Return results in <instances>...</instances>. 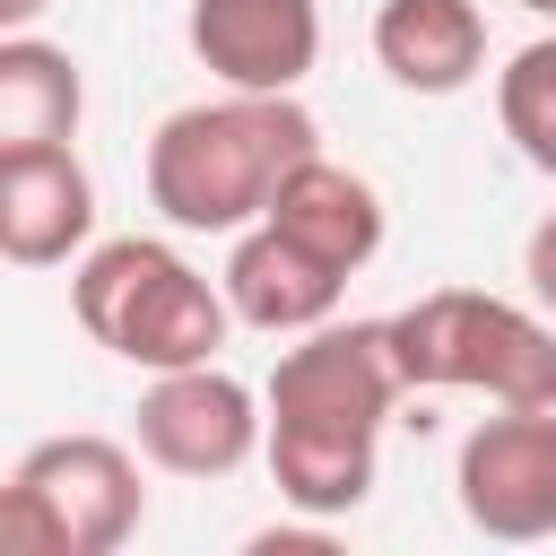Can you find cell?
Returning <instances> with one entry per match:
<instances>
[{
  "instance_id": "13",
  "label": "cell",
  "mask_w": 556,
  "mask_h": 556,
  "mask_svg": "<svg viewBox=\"0 0 556 556\" xmlns=\"http://www.w3.org/2000/svg\"><path fill=\"white\" fill-rule=\"evenodd\" d=\"M87 113L78 61L43 35H0V156L17 148H70Z\"/></svg>"
},
{
  "instance_id": "5",
  "label": "cell",
  "mask_w": 556,
  "mask_h": 556,
  "mask_svg": "<svg viewBox=\"0 0 556 556\" xmlns=\"http://www.w3.org/2000/svg\"><path fill=\"white\" fill-rule=\"evenodd\" d=\"M139 521L148 486L113 434H43L0 486V547L17 556H113Z\"/></svg>"
},
{
  "instance_id": "2",
  "label": "cell",
  "mask_w": 556,
  "mask_h": 556,
  "mask_svg": "<svg viewBox=\"0 0 556 556\" xmlns=\"http://www.w3.org/2000/svg\"><path fill=\"white\" fill-rule=\"evenodd\" d=\"M321 148L313 113L295 96L226 87L217 104H182L148 139V200L182 235H243L269 217L278 182Z\"/></svg>"
},
{
  "instance_id": "17",
  "label": "cell",
  "mask_w": 556,
  "mask_h": 556,
  "mask_svg": "<svg viewBox=\"0 0 556 556\" xmlns=\"http://www.w3.org/2000/svg\"><path fill=\"white\" fill-rule=\"evenodd\" d=\"M521 9H530V17H556V0H521Z\"/></svg>"
},
{
  "instance_id": "3",
  "label": "cell",
  "mask_w": 556,
  "mask_h": 556,
  "mask_svg": "<svg viewBox=\"0 0 556 556\" xmlns=\"http://www.w3.org/2000/svg\"><path fill=\"white\" fill-rule=\"evenodd\" d=\"M70 313L96 348H113L122 365L139 374H182V365H217L226 348V287H208L174 243L156 235H122V243H96L70 278Z\"/></svg>"
},
{
  "instance_id": "4",
  "label": "cell",
  "mask_w": 556,
  "mask_h": 556,
  "mask_svg": "<svg viewBox=\"0 0 556 556\" xmlns=\"http://www.w3.org/2000/svg\"><path fill=\"white\" fill-rule=\"evenodd\" d=\"M391 356L408 391H486L495 408H556V330L478 287H434L391 313Z\"/></svg>"
},
{
  "instance_id": "6",
  "label": "cell",
  "mask_w": 556,
  "mask_h": 556,
  "mask_svg": "<svg viewBox=\"0 0 556 556\" xmlns=\"http://www.w3.org/2000/svg\"><path fill=\"white\" fill-rule=\"evenodd\" d=\"M452 495L469 513V530L530 547L556 539V408H504L486 426H469L460 460H452Z\"/></svg>"
},
{
  "instance_id": "11",
  "label": "cell",
  "mask_w": 556,
  "mask_h": 556,
  "mask_svg": "<svg viewBox=\"0 0 556 556\" xmlns=\"http://www.w3.org/2000/svg\"><path fill=\"white\" fill-rule=\"evenodd\" d=\"M374 61L408 96H460L486 70V17H478V0H382Z\"/></svg>"
},
{
  "instance_id": "12",
  "label": "cell",
  "mask_w": 556,
  "mask_h": 556,
  "mask_svg": "<svg viewBox=\"0 0 556 556\" xmlns=\"http://www.w3.org/2000/svg\"><path fill=\"white\" fill-rule=\"evenodd\" d=\"M269 226H287L295 243H313L330 269H365L374 252H382V191L365 182V174H348V165H330L321 148L278 182V200H269Z\"/></svg>"
},
{
  "instance_id": "8",
  "label": "cell",
  "mask_w": 556,
  "mask_h": 556,
  "mask_svg": "<svg viewBox=\"0 0 556 556\" xmlns=\"http://www.w3.org/2000/svg\"><path fill=\"white\" fill-rule=\"evenodd\" d=\"M200 70L252 96H295L321 61V9L313 0H191L182 17Z\"/></svg>"
},
{
  "instance_id": "1",
  "label": "cell",
  "mask_w": 556,
  "mask_h": 556,
  "mask_svg": "<svg viewBox=\"0 0 556 556\" xmlns=\"http://www.w3.org/2000/svg\"><path fill=\"white\" fill-rule=\"evenodd\" d=\"M408 391L400 356H391V321H321L304 330L278 374H269V478L295 513L339 521L374 495V452H382V417Z\"/></svg>"
},
{
  "instance_id": "10",
  "label": "cell",
  "mask_w": 556,
  "mask_h": 556,
  "mask_svg": "<svg viewBox=\"0 0 556 556\" xmlns=\"http://www.w3.org/2000/svg\"><path fill=\"white\" fill-rule=\"evenodd\" d=\"M96 235V182L70 148L0 156V252L17 269H52Z\"/></svg>"
},
{
  "instance_id": "15",
  "label": "cell",
  "mask_w": 556,
  "mask_h": 556,
  "mask_svg": "<svg viewBox=\"0 0 556 556\" xmlns=\"http://www.w3.org/2000/svg\"><path fill=\"white\" fill-rule=\"evenodd\" d=\"M521 278H530V295L556 313V208L530 226V243H521Z\"/></svg>"
},
{
  "instance_id": "16",
  "label": "cell",
  "mask_w": 556,
  "mask_h": 556,
  "mask_svg": "<svg viewBox=\"0 0 556 556\" xmlns=\"http://www.w3.org/2000/svg\"><path fill=\"white\" fill-rule=\"evenodd\" d=\"M43 9H52V0H0V26H9V35H26Z\"/></svg>"
},
{
  "instance_id": "7",
  "label": "cell",
  "mask_w": 556,
  "mask_h": 556,
  "mask_svg": "<svg viewBox=\"0 0 556 556\" xmlns=\"http://www.w3.org/2000/svg\"><path fill=\"white\" fill-rule=\"evenodd\" d=\"M261 408H269V400H252V391H243L235 374H217V365L156 374L148 400H139V452H148L156 469H174V478H235V469L261 452V434H269Z\"/></svg>"
},
{
  "instance_id": "9",
  "label": "cell",
  "mask_w": 556,
  "mask_h": 556,
  "mask_svg": "<svg viewBox=\"0 0 556 556\" xmlns=\"http://www.w3.org/2000/svg\"><path fill=\"white\" fill-rule=\"evenodd\" d=\"M226 304H235V321H252V330H269V339H287V330H321L330 313H339V295H348V269H330L313 243H295L287 226H243L235 235V252H226Z\"/></svg>"
},
{
  "instance_id": "14",
  "label": "cell",
  "mask_w": 556,
  "mask_h": 556,
  "mask_svg": "<svg viewBox=\"0 0 556 556\" xmlns=\"http://www.w3.org/2000/svg\"><path fill=\"white\" fill-rule=\"evenodd\" d=\"M495 122H504V139L521 148V165L556 174V35L521 43V52L495 70Z\"/></svg>"
}]
</instances>
